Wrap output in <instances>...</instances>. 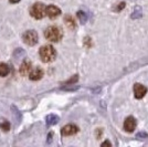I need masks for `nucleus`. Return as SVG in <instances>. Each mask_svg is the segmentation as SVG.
Wrapping results in <instances>:
<instances>
[{
  "label": "nucleus",
  "mask_w": 148,
  "mask_h": 147,
  "mask_svg": "<svg viewBox=\"0 0 148 147\" xmlns=\"http://www.w3.org/2000/svg\"><path fill=\"white\" fill-rule=\"evenodd\" d=\"M44 37L51 42H59L63 37L61 28L58 25H50L44 31Z\"/></svg>",
  "instance_id": "f257e3e1"
},
{
  "label": "nucleus",
  "mask_w": 148,
  "mask_h": 147,
  "mask_svg": "<svg viewBox=\"0 0 148 147\" xmlns=\"http://www.w3.org/2000/svg\"><path fill=\"white\" fill-rule=\"evenodd\" d=\"M39 54H40V58L42 61L48 63V62L54 61V59L56 58V51L51 44H47V45L41 47Z\"/></svg>",
  "instance_id": "f03ea898"
},
{
  "label": "nucleus",
  "mask_w": 148,
  "mask_h": 147,
  "mask_svg": "<svg viewBox=\"0 0 148 147\" xmlns=\"http://www.w3.org/2000/svg\"><path fill=\"white\" fill-rule=\"evenodd\" d=\"M45 8L42 2H36L30 8V14L34 19H42L45 14Z\"/></svg>",
  "instance_id": "7ed1b4c3"
},
{
  "label": "nucleus",
  "mask_w": 148,
  "mask_h": 147,
  "mask_svg": "<svg viewBox=\"0 0 148 147\" xmlns=\"http://www.w3.org/2000/svg\"><path fill=\"white\" fill-rule=\"evenodd\" d=\"M22 39H23V41H25L28 45H34L36 43L38 42V40H39V37H38V33L37 31L34 30H28L27 32L23 33V36H22Z\"/></svg>",
  "instance_id": "20e7f679"
},
{
  "label": "nucleus",
  "mask_w": 148,
  "mask_h": 147,
  "mask_svg": "<svg viewBox=\"0 0 148 147\" xmlns=\"http://www.w3.org/2000/svg\"><path fill=\"white\" fill-rule=\"evenodd\" d=\"M146 93H147V87L145 85H143L140 83H136L134 85V95L136 98L140 100L146 95Z\"/></svg>",
  "instance_id": "39448f33"
},
{
  "label": "nucleus",
  "mask_w": 148,
  "mask_h": 147,
  "mask_svg": "<svg viewBox=\"0 0 148 147\" xmlns=\"http://www.w3.org/2000/svg\"><path fill=\"white\" fill-rule=\"evenodd\" d=\"M45 14H47L50 19H56L58 16L61 14V10L56 6L50 5V6H48L45 8Z\"/></svg>",
  "instance_id": "423d86ee"
},
{
  "label": "nucleus",
  "mask_w": 148,
  "mask_h": 147,
  "mask_svg": "<svg viewBox=\"0 0 148 147\" xmlns=\"http://www.w3.org/2000/svg\"><path fill=\"white\" fill-rule=\"evenodd\" d=\"M136 128V120L133 116H128L124 122V129L128 133L134 132Z\"/></svg>",
  "instance_id": "0eeeda50"
},
{
  "label": "nucleus",
  "mask_w": 148,
  "mask_h": 147,
  "mask_svg": "<svg viewBox=\"0 0 148 147\" xmlns=\"http://www.w3.org/2000/svg\"><path fill=\"white\" fill-rule=\"evenodd\" d=\"M79 132V127L74 124H69V125H65L63 128H62L61 133L63 136H71V135L76 134Z\"/></svg>",
  "instance_id": "6e6552de"
},
{
  "label": "nucleus",
  "mask_w": 148,
  "mask_h": 147,
  "mask_svg": "<svg viewBox=\"0 0 148 147\" xmlns=\"http://www.w3.org/2000/svg\"><path fill=\"white\" fill-rule=\"evenodd\" d=\"M42 76H43V70L39 67L32 69L30 71V73H29V78H30V80H32V81L41 80Z\"/></svg>",
  "instance_id": "1a4fd4ad"
},
{
  "label": "nucleus",
  "mask_w": 148,
  "mask_h": 147,
  "mask_svg": "<svg viewBox=\"0 0 148 147\" xmlns=\"http://www.w3.org/2000/svg\"><path fill=\"white\" fill-rule=\"evenodd\" d=\"M31 71V62L29 60H25L20 65V74L25 76L27 74H29Z\"/></svg>",
  "instance_id": "9d476101"
},
{
  "label": "nucleus",
  "mask_w": 148,
  "mask_h": 147,
  "mask_svg": "<svg viewBox=\"0 0 148 147\" xmlns=\"http://www.w3.org/2000/svg\"><path fill=\"white\" fill-rule=\"evenodd\" d=\"M59 120H60L59 116L56 114H49L45 118V122H47V125L51 126V125H56V123L59 122Z\"/></svg>",
  "instance_id": "9b49d317"
},
{
  "label": "nucleus",
  "mask_w": 148,
  "mask_h": 147,
  "mask_svg": "<svg viewBox=\"0 0 148 147\" xmlns=\"http://www.w3.org/2000/svg\"><path fill=\"white\" fill-rule=\"evenodd\" d=\"M64 22H65V25H68L70 29H74L75 28V21H74V18L73 17H71V16H65L64 17Z\"/></svg>",
  "instance_id": "f8f14e48"
},
{
  "label": "nucleus",
  "mask_w": 148,
  "mask_h": 147,
  "mask_svg": "<svg viewBox=\"0 0 148 147\" xmlns=\"http://www.w3.org/2000/svg\"><path fill=\"white\" fill-rule=\"evenodd\" d=\"M0 128L3 132H8L10 129V123L8 122L6 118H0Z\"/></svg>",
  "instance_id": "ddd939ff"
},
{
  "label": "nucleus",
  "mask_w": 148,
  "mask_h": 147,
  "mask_svg": "<svg viewBox=\"0 0 148 147\" xmlns=\"http://www.w3.org/2000/svg\"><path fill=\"white\" fill-rule=\"evenodd\" d=\"M9 67L6 63H0V76H7L9 74Z\"/></svg>",
  "instance_id": "4468645a"
},
{
  "label": "nucleus",
  "mask_w": 148,
  "mask_h": 147,
  "mask_svg": "<svg viewBox=\"0 0 148 147\" xmlns=\"http://www.w3.org/2000/svg\"><path fill=\"white\" fill-rule=\"evenodd\" d=\"M143 14V11H142V8L139 6H136L135 8H134V11H133V13H132V19H136V18H140Z\"/></svg>",
  "instance_id": "2eb2a0df"
},
{
  "label": "nucleus",
  "mask_w": 148,
  "mask_h": 147,
  "mask_svg": "<svg viewBox=\"0 0 148 147\" xmlns=\"http://www.w3.org/2000/svg\"><path fill=\"white\" fill-rule=\"evenodd\" d=\"M76 16H77V18L80 20L81 23H85L87 21V16L85 12H83V11H79V12L76 13Z\"/></svg>",
  "instance_id": "dca6fc26"
},
{
  "label": "nucleus",
  "mask_w": 148,
  "mask_h": 147,
  "mask_svg": "<svg viewBox=\"0 0 148 147\" xmlns=\"http://www.w3.org/2000/svg\"><path fill=\"white\" fill-rule=\"evenodd\" d=\"M25 54V52H23V50L22 49H18V50H16L14 51V56H18V59L21 56V55H23Z\"/></svg>",
  "instance_id": "f3484780"
},
{
  "label": "nucleus",
  "mask_w": 148,
  "mask_h": 147,
  "mask_svg": "<svg viewBox=\"0 0 148 147\" xmlns=\"http://www.w3.org/2000/svg\"><path fill=\"white\" fill-rule=\"evenodd\" d=\"M136 137H137V138H147L148 134L145 133V132H140V133H138V134L136 135Z\"/></svg>",
  "instance_id": "a211bd4d"
},
{
  "label": "nucleus",
  "mask_w": 148,
  "mask_h": 147,
  "mask_svg": "<svg viewBox=\"0 0 148 147\" xmlns=\"http://www.w3.org/2000/svg\"><path fill=\"white\" fill-rule=\"evenodd\" d=\"M77 78H79L77 75H74V76H72V78H71V79H70L69 81H66L65 83H66V84H71V83H74V82H76V81H77Z\"/></svg>",
  "instance_id": "6ab92c4d"
},
{
  "label": "nucleus",
  "mask_w": 148,
  "mask_h": 147,
  "mask_svg": "<svg viewBox=\"0 0 148 147\" xmlns=\"http://www.w3.org/2000/svg\"><path fill=\"white\" fill-rule=\"evenodd\" d=\"M124 7H125V2H121L118 6H116V8H115V11H121V10H123Z\"/></svg>",
  "instance_id": "aec40b11"
},
{
  "label": "nucleus",
  "mask_w": 148,
  "mask_h": 147,
  "mask_svg": "<svg viewBox=\"0 0 148 147\" xmlns=\"http://www.w3.org/2000/svg\"><path fill=\"white\" fill-rule=\"evenodd\" d=\"M101 147H112L111 142H110V141H104L103 143H102Z\"/></svg>",
  "instance_id": "412c9836"
},
{
  "label": "nucleus",
  "mask_w": 148,
  "mask_h": 147,
  "mask_svg": "<svg viewBox=\"0 0 148 147\" xmlns=\"http://www.w3.org/2000/svg\"><path fill=\"white\" fill-rule=\"evenodd\" d=\"M9 1H10L11 3H17V2H19L20 0H9Z\"/></svg>",
  "instance_id": "4be33fe9"
}]
</instances>
